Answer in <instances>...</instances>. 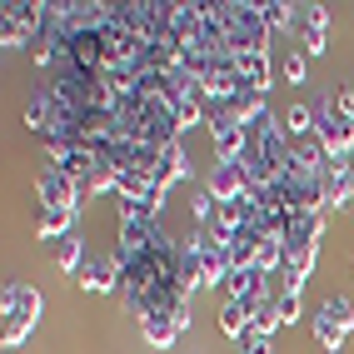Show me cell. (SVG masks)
<instances>
[{
	"label": "cell",
	"mask_w": 354,
	"mask_h": 354,
	"mask_svg": "<svg viewBox=\"0 0 354 354\" xmlns=\"http://www.w3.org/2000/svg\"><path fill=\"white\" fill-rule=\"evenodd\" d=\"M40 310H45V304H40V290L26 285V279H10V285L0 290V344H6V349H20V344L30 339Z\"/></svg>",
	"instance_id": "6da1fadb"
},
{
	"label": "cell",
	"mask_w": 354,
	"mask_h": 354,
	"mask_svg": "<svg viewBox=\"0 0 354 354\" xmlns=\"http://www.w3.org/2000/svg\"><path fill=\"white\" fill-rule=\"evenodd\" d=\"M220 15H225L230 55H259L270 45V26L259 15V6H250V0H220Z\"/></svg>",
	"instance_id": "7a4b0ae2"
},
{
	"label": "cell",
	"mask_w": 354,
	"mask_h": 354,
	"mask_svg": "<svg viewBox=\"0 0 354 354\" xmlns=\"http://www.w3.org/2000/svg\"><path fill=\"white\" fill-rule=\"evenodd\" d=\"M310 329H315V344H319V349L339 354V349L354 339V310H349V299H344V295L319 299V310L310 315Z\"/></svg>",
	"instance_id": "3957f363"
},
{
	"label": "cell",
	"mask_w": 354,
	"mask_h": 354,
	"mask_svg": "<svg viewBox=\"0 0 354 354\" xmlns=\"http://www.w3.org/2000/svg\"><path fill=\"white\" fill-rule=\"evenodd\" d=\"M45 20H50V6L15 0V6H6V20H0V45H6V50H26L30 40L45 35Z\"/></svg>",
	"instance_id": "277c9868"
},
{
	"label": "cell",
	"mask_w": 354,
	"mask_h": 354,
	"mask_svg": "<svg viewBox=\"0 0 354 354\" xmlns=\"http://www.w3.org/2000/svg\"><path fill=\"white\" fill-rule=\"evenodd\" d=\"M315 135L324 140L329 160H349V150H354V120H349L335 100H319L315 105Z\"/></svg>",
	"instance_id": "5b68a950"
},
{
	"label": "cell",
	"mask_w": 354,
	"mask_h": 354,
	"mask_svg": "<svg viewBox=\"0 0 354 354\" xmlns=\"http://www.w3.org/2000/svg\"><path fill=\"white\" fill-rule=\"evenodd\" d=\"M209 150H215V160H230V165L245 155V115L240 110H230V105L209 110Z\"/></svg>",
	"instance_id": "8992f818"
},
{
	"label": "cell",
	"mask_w": 354,
	"mask_h": 354,
	"mask_svg": "<svg viewBox=\"0 0 354 354\" xmlns=\"http://www.w3.org/2000/svg\"><path fill=\"white\" fill-rule=\"evenodd\" d=\"M35 200L40 209H80V185L70 180L65 170H55V165H40L35 170Z\"/></svg>",
	"instance_id": "52a82bcc"
},
{
	"label": "cell",
	"mask_w": 354,
	"mask_h": 354,
	"mask_svg": "<svg viewBox=\"0 0 354 354\" xmlns=\"http://www.w3.org/2000/svg\"><path fill=\"white\" fill-rule=\"evenodd\" d=\"M295 35H299V50L304 55H329V10L324 6H299L295 10Z\"/></svg>",
	"instance_id": "ba28073f"
},
{
	"label": "cell",
	"mask_w": 354,
	"mask_h": 354,
	"mask_svg": "<svg viewBox=\"0 0 354 354\" xmlns=\"http://www.w3.org/2000/svg\"><path fill=\"white\" fill-rule=\"evenodd\" d=\"M319 185H324V209H329V215L354 209V165L349 160H329L319 170Z\"/></svg>",
	"instance_id": "9c48e42d"
},
{
	"label": "cell",
	"mask_w": 354,
	"mask_h": 354,
	"mask_svg": "<svg viewBox=\"0 0 354 354\" xmlns=\"http://www.w3.org/2000/svg\"><path fill=\"white\" fill-rule=\"evenodd\" d=\"M75 285L85 295H110V290H125V270H120V259H115V254H90L85 270L75 274Z\"/></svg>",
	"instance_id": "30bf717a"
},
{
	"label": "cell",
	"mask_w": 354,
	"mask_h": 354,
	"mask_svg": "<svg viewBox=\"0 0 354 354\" xmlns=\"http://www.w3.org/2000/svg\"><path fill=\"white\" fill-rule=\"evenodd\" d=\"M205 190L215 195L220 205H234V200H245V195H250V185H245V170H240V165L215 160V165H209V175H205Z\"/></svg>",
	"instance_id": "8fae6325"
},
{
	"label": "cell",
	"mask_w": 354,
	"mask_h": 354,
	"mask_svg": "<svg viewBox=\"0 0 354 354\" xmlns=\"http://www.w3.org/2000/svg\"><path fill=\"white\" fill-rule=\"evenodd\" d=\"M234 70L245 75V85L254 90V95H265V90L274 85V65H270V50H259V55H230Z\"/></svg>",
	"instance_id": "7c38bea8"
},
{
	"label": "cell",
	"mask_w": 354,
	"mask_h": 354,
	"mask_svg": "<svg viewBox=\"0 0 354 354\" xmlns=\"http://www.w3.org/2000/svg\"><path fill=\"white\" fill-rule=\"evenodd\" d=\"M75 220H80V209H35V234L45 245H55L65 234H75Z\"/></svg>",
	"instance_id": "4fadbf2b"
},
{
	"label": "cell",
	"mask_w": 354,
	"mask_h": 354,
	"mask_svg": "<svg viewBox=\"0 0 354 354\" xmlns=\"http://www.w3.org/2000/svg\"><path fill=\"white\" fill-rule=\"evenodd\" d=\"M279 329H285V319H279V310H274V295H270L265 304H254V310H250V329H245V335H250V339H270V344H274V335H279Z\"/></svg>",
	"instance_id": "5bb4252c"
},
{
	"label": "cell",
	"mask_w": 354,
	"mask_h": 354,
	"mask_svg": "<svg viewBox=\"0 0 354 354\" xmlns=\"http://www.w3.org/2000/svg\"><path fill=\"white\" fill-rule=\"evenodd\" d=\"M140 335H145L150 349H170L180 339V324H175V315H145L140 319Z\"/></svg>",
	"instance_id": "9a60e30c"
},
{
	"label": "cell",
	"mask_w": 354,
	"mask_h": 354,
	"mask_svg": "<svg viewBox=\"0 0 354 354\" xmlns=\"http://www.w3.org/2000/svg\"><path fill=\"white\" fill-rule=\"evenodd\" d=\"M220 329H225V339L240 344V339H245V329H250V304H245V299H234V295H225V304H220Z\"/></svg>",
	"instance_id": "2e32d148"
},
{
	"label": "cell",
	"mask_w": 354,
	"mask_h": 354,
	"mask_svg": "<svg viewBox=\"0 0 354 354\" xmlns=\"http://www.w3.org/2000/svg\"><path fill=\"white\" fill-rule=\"evenodd\" d=\"M50 250H55V265H60L65 274H80V270H85V245H80V234H65V240H55Z\"/></svg>",
	"instance_id": "e0dca14e"
},
{
	"label": "cell",
	"mask_w": 354,
	"mask_h": 354,
	"mask_svg": "<svg viewBox=\"0 0 354 354\" xmlns=\"http://www.w3.org/2000/svg\"><path fill=\"white\" fill-rule=\"evenodd\" d=\"M215 215H220V200L209 195L205 185H195V190H190V220H195V230H209Z\"/></svg>",
	"instance_id": "ac0fdd59"
},
{
	"label": "cell",
	"mask_w": 354,
	"mask_h": 354,
	"mask_svg": "<svg viewBox=\"0 0 354 354\" xmlns=\"http://www.w3.org/2000/svg\"><path fill=\"white\" fill-rule=\"evenodd\" d=\"M295 10H299V6H285V0H259V15H265L270 35H274V30H290V35H295Z\"/></svg>",
	"instance_id": "d6986e66"
},
{
	"label": "cell",
	"mask_w": 354,
	"mask_h": 354,
	"mask_svg": "<svg viewBox=\"0 0 354 354\" xmlns=\"http://www.w3.org/2000/svg\"><path fill=\"white\" fill-rule=\"evenodd\" d=\"M279 125H285V135H290V140L310 135V130H315V105H299V100H295L285 115H279Z\"/></svg>",
	"instance_id": "ffe728a7"
},
{
	"label": "cell",
	"mask_w": 354,
	"mask_h": 354,
	"mask_svg": "<svg viewBox=\"0 0 354 354\" xmlns=\"http://www.w3.org/2000/svg\"><path fill=\"white\" fill-rule=\"evenodd\" d=\"M279 80L304 85V80H310V55H304V50H290L285 60H279Z\"/></svg>",
	"instance_id": "44dd1931"
},
{
	"label": "cell",
	"mask_w": 354,
	"mask_h": 354,
	"mask_svg": "<svg viewBox=\"0 0 354 354\" xmlns=\"http://www.w3.org/2000/svg\"><path fill=\"white\" fill-rule=\"evenodd\" d=\"M274 310H279V319H285V324H295V319H299V295L274 290Z\"/></svg>",
	"instance_id": "7402d4cb"
},
{
	"label": "cell",
	"mask_w": 354,
	"mask_h": 354,
	"mask_svg": "<svg viewBox=\"0 0 354 354\" xmlns=\"http://www.w3.org/2000/svg\"><path fill=\"white\" fill-rule=\"evenodd\" d=\"M234 354H274V344H270V339H250V335H245L240 344H234Z\"/></svg>",
	"instance_id": "603a6c76"
},
{
	"label": "cell",
	"mask_w": 354,
	"mask_h": 354,
	"mask_svg": "<svg viewBox=\"0 0 354 354\" xmlns=\"http://www.w3.org/2000/svg\"><path fill=\"white\" fill-rule=\"evenodd\" d=\"M349 274H354V265H349Z\"/></svg>",
	"instance_id": "cb8c5ba5"
}]
</instances>
